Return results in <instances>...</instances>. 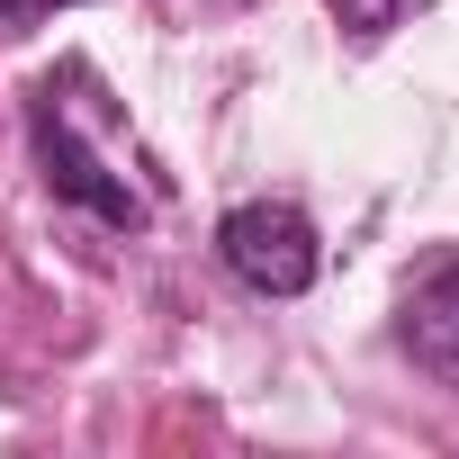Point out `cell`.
I'll return each mask as SVG.
<instances>
[{
	"instance_id": "cell-2",
	"label": "cell",
	"mask_w": 459,
	"mask_h": 459,
	"mask_svg": "<svg viewBox=\"0 0 459 459\" xmlns=\"http://www.w3.org/2000/svg\"><path fill=\"white\" fill-rule=\"evenodd\" d=\"M28 126H37V162H46V189L64 198V207H91L100 225H144V198L73 135V117H64V100H55V82L28 100Z\"/></svg>"
},
{
	"instance_id": "cell-4",
	"label": "cell",
	"mask_w": 459,
	"mask_h": 459,
	"mask_svg": "<svg viewBox=\"0 0 459 459\" xmlns=\"http://www.w3.org/2000/svg\"><path fill=\"white\" fill-rule=\"evenodd\" d=\"M325 10H333V19H342V28L369 46V37H387V28L405 19V0H325Z\"/></svg>"
},
{
	"instance_id": "cell-3",
	"label": "cell",
	"mask_w": 459,
	"mask_h": 459,
	"mask_svg": "<svg viewBox=\"0 0 459 459\" xmlns=\"http://www.w3.org/2000/svg\"><path fill=\"white\" fill-rule=\"evenodd\" d=\"M396 333H405V351H414V369H423V378L459 387V262H441L432 280H414V289H405Z\"/></svg>"
},
{
	"instance_id": "cell-5",
	"label": "cell",
	"mask_w": 459,
	"mask_h": 459,
	"mask_svg": "<svg viewBox=\"0 0 459 459\" xmlns=\"http://www.w3.org/2000/svg\"><path fill=\"white\" fill-rule=\"evenodd\" d=\"M46 10H73V0H0V37H28Z\"/></svg>"
},
{
	"instance_id": "cell-1",
	"label": "cell",
	"mask_w": 459,
	"mask_h": 459,
	"mask_svg": "<svg viewBox=\"0 0 459 459\" xmlns=\"http://www.w3.org/2000/svg\"><path fill=\"white\" fill-rule=\"evenodd\" d=\"M216 262L235 271L253 298H307L316 271H325V244H316L307 207H289V198H244V207H225V225H216Z\"/></svg>"
}]
</instances>
